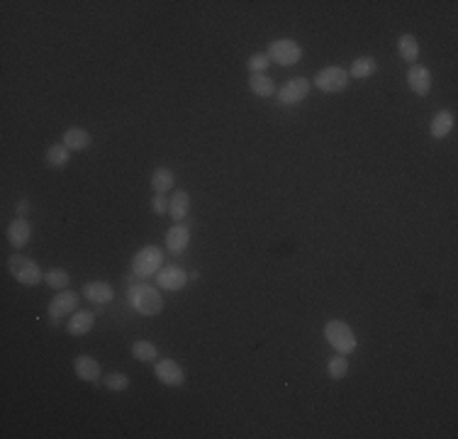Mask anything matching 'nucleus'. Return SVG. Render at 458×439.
<instances>
[{"label":"nucleus","mask_w":458,"mask_h":439,"mask_svg":"<svg viewBox=\"0 0 458 439\" xmlns=\"http://www.w3.org/2000/svg\"><path fill=\"white\" fill-rule=\"evenodd\" d=\"M453 113H448V110H439L437 115L432 118V137L434 140H446L448 134H451V129H453Z\"/></svg>","instance_id":"19"},{"label":"nucleus","mask_w":458,"mask_h":439,"mask_svg":"<svg viewBox=\"0 0 458 439\" xmlns=\"http://www.w3.org/2000/svg\"><path fill=\"white\" fill-rule=\"evenodd\" d=\"M164 268V252L156 244L142 246L132 259V273L137 279H151Z\"/></svg>","instance_id":"2"},{"label":"nucleus","mask_w":458,"mask_h":439,"mask_svg":"<svg viewBox=\"0 0 458 439\" xmlns=\"http://www.w3.org/2000/svg\"><path fill=\"white\" fill-rule=\"evenodd\" d=\"M80 293H83V298L91 300V303H96V306H105V303L112 300L115 290H112V286L105 283V281H88Z\"/></svg>","instance_id":"14"},{"label":"nucleus","mask_w":458,"mask_h":439,"mask_svg":"<svg viewBox=\"0 0 458 439\" xmlns=\"http://www.w3.org/2000/svg\"><path fill=\"white\" fill-rule=\"evenodd\" d=\"M74 371L80 381H85V383H98L102 376V369H100V364H98V359H93V356H88V354L76 356Z\"/></svg>","instance_id":"13"},{"label":"nucleus","mask_w":458,"mask_h":439,"mask_svg":"<svg viewBox=\"0 0 458 439\" xmlns=\"http://www.w3.org/2000/svg\"><path fill=\"white\" fill-rule=\"evenodd\" d=\"M154 376L164 383V386L178 388L186 383V371L176 359H159L154 364Z\"/></svg>","instance_id":"9"},{"label":"nucleus","mask_w":458,"mask_h":439,"mask_svg":"<svg viewBox=\"0 0 458 439\" xmlns=\"http://www.w3.org/2000/svg\"><path fill=\"white\" fill-rule=\"evenodd\" d=\"M168 203L171 198H166L164 193H156L154 198H151V210H154L156 215H166L168 213Z\"/></svg>","instance_id":"30"},{"label":"nucleus","mask_w":458,"mask_h":439,"mask_svg":"<svg viewBox=\"0 0 458 439\" xmlns=\"http://www.w3.org/2000/svg\"><path fill=\"white\" fill-rule=\"evenodd\" d=\"M397 52L407 64H417V59H419V42H417L415 34H400Z\"/></svg>","instance_id":"21"},{"label":"nucleus","mask_w":458,"mask_h":439,"mask_svg":"<svg viewBox=\"0 0 458 439\" xmlns=\"http://www.w3.org/2000/svg\"><path fill=\"white\" fill-rule=\"evenodd\" d=\"M127 298H129L132 310L139 312V315H144V317H154L164 310V298H161L159 288L151 283H144V281L129 286Z\"/></svg>","instance_id":"1"},{"label":"nucleus","mask_w":458,"mask_h":439,"mask_svg":"<svg viewBox=\"0 0 458 439\" xmlns=\"http://www.w3.org/2000/svg\"><path fill=\"white\" fill-rule=\"evenodd\" d=\"M132 356L137 361H142V364H151V361H156L159 352H156L154 342H149V339H139V342L132 344Z\"/></svg>","instance_id":"25"},{"label":"nucleus","mask_w":458,"mask_h":439,"mask_svg":"<svg viewBox=\"0 0 458 439\" xmlns=\"http://www.w3.org/2000/svg\"><path fill=\"white\" fill-rule=\"evenodd\" d=\"M44 281H47L49 288L54 290H66L69 288V271L66 268H52V271L44 273Z\"/></svg>","instance_id":"26"},{"label":"nucleus","mask_w":458,"mask_h":439,"mask_svg":"<svg viewBox=\"0 0 458 439\" xmlns=\"http://www.w3.org/2000/svg\"><path fill=\"white\" fill-rule=\"evenodd\" d=\"M27 210H30V203H27V200H20V203H17V217H25Z\"/></svg>","instance_id":"31"},{"label":"nucleus","mask_w":458,"mask_h":439,"mask_svg":"<svg viewBox=\"0 0 458 439\" xmlns=\"http://www.w3.org/2000/svg\"><path fill=\"white\" fill-rule=\"evenodd\" d=\"M378 71V61L373 56H358L353 59V64L349 66V76L351 78H371Z\"/></svg>","instance_id":"23"},{"label":"nucleus","mask_w":458,"mask_h":439,"mask_svg":"<svg viewBox=\"0 0 458 439\" xmlns=\"http://www.w3.org/2000/svg\"><path fill=\"white\" fill-rule=\"evenodd\" d=\"M327 371H329V376L334 381L344 378V376L349 374V359L344 356V354H339V356H331L329 364H327Z\"/></svg>","instance_id":"28"},{"label":"nucleus","mask_w":458,"mask_h":439,"mask_svg":"<svg viewBox=\"0 0 458 439\" xmlns=\"http://www.w3.org/2000/svg\"><path fill=\"white\" fill-rule=\"evenodd\" d=\"M80 295L76 290H61L59 295H54V300L49 303V320L52 325H59L66 315H74L78 310Z\"/></svg>","instance_id":"8"},{"label":"nucleus","mask_w":458,"mask_h":439,"mask_svg":"<svg viewBox=\"0 0 458 439\" xmlns=\"http://www.w3.org/2000/svg\"><path fill=\"white\" fill-rule=\"evenodd\" d=\"M268 64H271V59H268L266 52H256L249 56V61H246V66H249L251 74H266Z\"/></svg>","instance_id":"29"},{"label":"nucleus","mask_w":458,"mask_h":439,"mask_svg":"<svg viewBox=\"0 0 458 439\" xmlns=\"http://www.w3.org/2000/svg\"><path fill=\"white\" fill-rule=\"evenodd\" d=\"M349 81H351V76H349V71L344 66H327V69L317 71L312 83L322 93H341L349 88Z\"/></svg>","instance_id":"5"},{"label":"nucleus","mask_w":458,"mask_h":439,"mask_svg":"<svg viewBox=\"0 0 458 439\" xmlns=\"http://www.w3.org/2000/svg\"><path fill=\"white\" fill-rule=\"evenodd\" d=\"M91 142H93L91 132H88V129H83V127H69L64 132V137H61V144H66L71 151L88 149V147H91Z\"/></svg>","instance_id":"17"},{"label":"nucleus","mask_w":458,"mask_h":439,"mask_svg":"<svg viewBox=\"0 0 458 439\" xmlns=\"http://www.w3.org/2000/svg\"><path fill=\"white\" fill-rule=\"evenodd\" d=\"M325 337H327V342L336 349V354L349 356V354L356 352V334H353V330L344 320H329L327 322Z\"/></svg>","instance_id":"3"},{"label":"nucleus","mask_w":458,"mask_h":439,"mask_svg":"<svg viewBox=\"0 0 458 439\" xmlns=\"http://www.w3.org/2000/svg\"><path fill=\"white\" fill-rule=\"evenodd\" d=\"M102 383H105L107 391L112 393H122L129 388V376L122 374V371H115V374H107L105 378H102Z\"/></svg>","instance_id":"27"},{"label":"nucleus","mask_w":458,"mask_h":439,"mask_svg":"<svg viewBox=\"0 0 458 439\" xmlns=\"http://www.w3.org/2000/svg\"><path fill=\"white\" fill-rule=\"evenodd\" d=\"M309 88H312V81L305 78V76H295V78H290L285 86H281L276 91V100L278 105H298V103H303L305 98H307Z\"/></svg>","instance_id":"7"},{"label":"nucleus","mask_w":458,"mask_h":439,"mask_svg":"<svg viewBox=\"0 0 458 439\" xmlns=\"http://www.w3.org/2000/svg\"><path fill=\"white\" fill-rule=\"evenodd\" d=\"M32 237V225L27 222V217H15L8 227V242H10L15 249H22V246L30 242Z\"/></svg>","instance_id":"15"},{"label":"nucleus","mask_w":458,"mask_h":439,"mask_svg":"<svg viewBox=\"0 0 458 439\" xmlns=\"http://www.w3.org/2000/svg\"><path fill=\"white\" fill-rule=\"evenodd\" d=\"M8 268H10L12 279L17 281V283L22 286H39L44 281V273L42 268L37 266V261H32L30 257H22V254H12L10 259H8Z\"/></svg>","instance_id":"4"},{"label":"nucleus","mask_w":458,"mask_h":439,"mask_svg":"<svg viewBox=\"0 0 458 439\" xmlns=\"http://www.w3.org/2000/svg\"><path fill=\"white\" fill-rule=\"evenodd\" d=\"M173 183H176V173L171 171L168 167H159L154 169V173H151V188H154L156 193H168L171 188H173Z\"/></svg>","instance_id":"22"},{"label":"nucleus","mask_w":458,"mask_h":439,"mask_svg":"<svg viewBox=\"0 0 458 439\" xmlns=\"http://www.w3.org/2000/svg\"><path fill=\"white\" fill-rule=\"evenodd\" d=\"M188 244H190V227L186 222H178V225H173L166 232V246H168V252L173 257H181L188 249Z\"/></svg>","instance_id":"12"},{"label":"nucleus","mask_w":458,"mask_h":439,"mask_svg":"<svg viewBox=\"0 0 458 439\" xmlns=\"http://www.w3.org/2000/svg\"><path fill=\"white\" fill-rule=\"evenodd\" d=\"M249 88H251V93H254V96H259V98L276 96V83H273V78L268 74H251Z\"/></svg>","instance_id":"20"},{"label":"nucleus","mask_w":458,"mask_h":439,"mask_svg":"<svg viewBox=\"0 0 458 439\" xmlns=\"http://www.w3.org/2000/svg\"><path fill=\"white\" fill-rule=\"evenodd\" d=\"M93 327H96V315L88 310H76L74 317H69V322H66V330L74 337H83V334L91 332Z\"/></svg>","instance_id":"16"},{"label":"nucleus","mask_w":458,"mask_h":439,"mask_svg":"<svg viewBox=\"0 0 458 439\" xmlns=\"http://www.w3.org/2000/svg\"><path fill=\"white\" fill-rule=\"evenodd\" d=\"M71 159V149L66 144H52L47 149V156H44V164L49 169H64Z\"/></svg>","instance_id":"24"},{"label":"nucleus","mask_w":458,"mask_h":439,"mask_svg":"<svg viewBox=\"0 0 458 439\" xmlns=\"http://www.w3.org/2000/svg\"><path fill=\"white\" fill-rule=\"evenodd\" d=\"M188 281H190V276L181 266H164L156 273V283H159V288L166 290H183L188 286Z\"/></svg>","instance_id":"10"},{"label":"nucleus","mask_w":458,"mask_h":439,"mask_svg":"<svg viewBox=\"0 0 458 439\" xmlns=\"http://www.w3.org/2000/svg\"><path fill=\"white\" fill-rule=\"evenodd\" d=\"M407 86H410L412 93H417V96L422 98L429 96V91H432V71L422 64H412L410 71H407Z\"/></svg>","instance_id":"11"},{"label":"nucleus","mask_w":458,"mask_h":439,"mask_svg":"<svg viewBox=\"0 0 458 439\" xmlns=\"http://www.w3.org/2000/svg\"><path fill=\"white\" fill-rule=\"evenodd\" d=\"M268 59L276 61L278 66H295L303 59V47L295 39H276L268 44Z\"/></svg>","instance_id":"6"},{"label":"nucleus","mask_w":458,"mask_h":439,"mask_svg":"<svg viewBox=\"0 0 458 439\" xmlns=\"http://www.w3.org/2000/svg\"><path fill=\"white\" fill-rule=\"evenodd\" d=\"M190 213V195L188 191H176V193L171 195V203H168V215L176 222H183Z\"/></svg>","instance_id":"18"}]
</instances>
